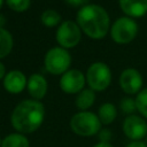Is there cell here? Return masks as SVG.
Instances as JSON below:
<instances>
[{
    "mask_svg": "<svg viewBox=\"0 0 147 147\" xmlns=\"http://www.w3.org/2000/svg\"><path fill=\"white\" fill-rule=\"evenodd\" d=\"M45 119L44 105L33 99H26L16 105L10 114V124L14 130L22 134L37 131Z\"/></svg>",
    "mask_w": 147,
    "mask_h": 147,
    "instance_id": "cell-1",
    "label": "cell"
},
{
    "mask_svg": "<svg viewBox=\"0 0 147 147\" xmlns=\"http://www.w3.org/2000/svg\"><path fill=\"white\" fill-rule=\"evenodd\" d=\"M80 30L91 39H102L110 29V17L107 10L95 3L82 7L76 15Z\"/></svg>",
    "mask_w": 147,
    "mask_h": 147,
    "instance_id": "cell-2",
    "label": "cell"
},
{
    "mask_svg": "<svg viewBox=\"0 0 147 147\" xmlns=\"http://www.w3.org/2000/svg\"><path fill=\"white\" fill-rule=\"evenodd\" d=\"M70 129L71 131L79 137H93L99 133L102 129V124L96 114L92 111H78L72 115L70 118Z\"/></svg>",
    "mask_w": 147,
    "mask_h": 147,
    "instance_id": "cell-3",
    "label": "cell"
},
{
    "mask_svg": "<svg viewBox=\"0 0 147 147\" xmlns=\"http://www.w3.org/2000/svg\"><path fill=\"white\" fill-rule=\"evenodd\" d=\"M45 68L52 75H63L69 70L71 64V55L68 49L63 47H53L47 51L45 55Z\"/></svg>",
    "mask_w": 147,
    "mask_h": 147,
    "instance_id": "cell-4",
    "label": "cell"
},
{
    "mask_svg": "<svg viewBox=\"0 0 147 147\" xmlns=\"http://www.w3.org/2000/svg\"><path fill=\"white\" fill-rule=\"evenodd\" d=\"M85 76L90 88L94 92L105 91L111 83V70L105 62L92 63Z\"/></svg>",
    "mask_w": 147,
    "mask_h": 147,
    "instance_id": "cell-5",
    "label": "cell"
},
{
    "mask_svg": "<svg viewBox=\"0 0 147 147\" xmlns=\"http://www.w3.org/2000/svg\"><path fill=\"white\" fill-rule=\"evenodd\" d=\"M138 33L137 22L127 16L118 17L110 26V37L117 44H129L131 42Z\"/></svg>",
    "mask_w": 147,
    "mask_h": 147,
    "instance_id": "cell-6",
    "label": "cell"
},
{
    "mask_svg": "<svg viewBox=\"0 0 147 147\" xmlns=\"http://www.w3.org/2000/svg\"><path fill=\"white\" fill-rule=\"evenodd\" d=\"M55 38L60 47L65 49L76 47L82 39V30L77 22L64 21L62 22L55 33Z\"/></svg>",
    "mask_w": 147,
    "mask_h": 147,
    "instance_id": "cell-7",
    "label": "cell"
},
{
    "mask_svg": "<svg viewBox=\"0 0 147 147\" xmlns=\"http://www.w3.org/2000/svg\"><path fill=\"white\" fill-rule=\"evenodd\" d=\"M122 130L130 140H142L147 136V122L140 115H129L122 123Z\"/></svg>",
    "mask_w": 147,
    "mask_h": 147,
    "instance_id": "cell-8",
    "label": "cell"
},
{
    "mask_svg": "<svg viewBox=\"0 0 147 147\" xmlns=\"http://www.w3.org/2000/svg\"><path fill=\"white\" fill-rule=\"evenodd\" d=\"M86 76L78 69H69L60 78V88L67 94H78L84 90Z\"/></svg>",
    "mask_w": 147,
    "mask_h": 147,
    "instance_id": "cell-9",
    "label": "cell"
},
{
    "mask_svg": "<svg viewBox=\"0 0 147 147\" xmlns=\"http://www.w3.org/2000/svg\"><path fill=\"white\" fill-rule=\"evenodd\" d=\"M118 82L122 91L129 95L138 94L142 90V76L134 68L124 69Z\"/></svg>",
    "mask_w": 147,
    "mask_h": 147,
    "instance_id": "cell-10",
    "label": "cell"
},
{
    "mask_svg": "<svg viewBox=\"0 0 147 147\" xmlns=\"http://www.w3.org/2000/svg\"><path fill=\"white\" fill-rule=\"evenodd\" d=\"M28 84V79L25 75L21 70H10L6 74L2 85L5 90L10 94H18L21 93Z\"/></svg>",
    "mask_w": 147,
    "mask_h": 147,
    "instance_id": "cell-11",
    "label": "cell"
},
{
    "mask_svg": "<svg viewBox=\"0 0 147 147\" xmlns=\"http://www.w3.org/2000/svg\"><path fill=\"white\" fill-rule=\"evenodd\" d=\"M28 92L30 96L33 100L40 101L47 93L48 90V84L46 78L40 75V74H32L28 78V84H26Z\"/></svg>",
    "mask_w": 147,
    "mask_h": 147,
    "instance_id": "cell-12",
    "label": "cell"
},
{
    "mask_svg": "<svg viewBox=\"0 0 147 147\" xmlns=\"http://www.w3.org/2000/svg\"><path fill=\"white\" fill-rule=\"evenodd\" d=\"M121 10L131 18L147 14V0H118Z\"/></svg>",
    "mask_w": 147,
    "mask_h": 147,
    "instance_id": "cell-13",
    "label": "cell"
},
{
    "mask_svg": "<svg viewBox=\"0 0 147 147\" xmlns=\"http://www.w3.org/2000/svg\"><path fill=\"white\" fill-rule=\"evenodd\" d=\"M94 101H95V92L91 88H84L77 94L75 103L80 111H86L94 105Z\"/></svg>",
    "mask_w": 147,
    "mask_h": 147,
    "instance_id": "cell-14",
    "label": "cell"
},
{
    "mask_svg": "<svg viewBox=\"0 0 147 147\" xmlns=\"http://www.w3.org/2000/svg\"><path fill=\"white\" fill-rule=\"evenodd\" d=\"M116 116H117V109L115 105L111 102H105L98 109V117L101 124H105V125L111 124L115 121Z\"/></svg>",
    "mask_w": 147,
    "mask_h": 147,
    "instance_id": "cell-15",
    "label": "cell"
},
{
    "mask_svg": "<svg viewBox=\"0 0 147 147\" xmlns=\"http://www.w3.org/2000/svg\"><path fill=\"white\" fill-rule=\"evenodd\" d=\"M0 147H30V141L25 134L13 132L2 139Z\"/></svg>",
    "mask_w": 147,
    "mask_h": 147,
    "instance_id": "cell-16",
    "label": "cell"
},
{
    "mask_svg": "<svg viewBox=\"0 0 147 147\" xmlns=\"http://www.w3.org/2000/svg\"><path fill=\"white\" fill-rule=\"evenodd\" d=\"M14 46V39L11 33L5 29L1 28L0 29V59L6 57L13 49Z\"/></svg>",
    "mask_w": 147,
    "mask_h": 147,
    "instance_id": "cell-17",
    "label": "cell"
},
{
    "mask_svg": "<svg viewBox=\"0 0 147 147\" xmlns=\"http://www.w3.org/2000/svg\"><path fill=\"white\" fill-rule=\"evenodd\" d=\"M62 17L60 15L59 11H56L55 9H45L41 15H40V21L41 23L47 26V28H54L57 26L61 22Z\"/></svg>",
    "mask_w": 147,
    "mask_h": 147,
    "instance_id": "cell-18",
    "label": "cell"
},
{
    "mask_svg": "<svg viewBox=\"0 0 147 147\" xmlns=\"http://www.w3.org/2000/svg\"><path fill=\"white\" fill-rule=\"evenodd\" d=\"M136 106H137V111L145 118L147 119V87L142 88L136 96Z\"/></svg>",
    "mask_w": 147,
    "mask_h": 147,
    "instance_id": "cell-19",
    "label": "cell"
},
{
    "mask_svg": "<svg viewBox=\"0 0 147 147\" xmlns=\"http://www.w3.org/2000/svg\"><path fill=\"white\" fill-rule=\"evenodd\" d=\"M6 3L11 10L16 13H23L30 8L31 0H6Z\"/></svg>",
    "mask_w": 147,
    "mask_h": 147,
    "instance_id": "cell-20",
    "label": "cell"
},
{
    "mask_svg": "<svg viewBox=\"0 0 147 147\" xmlns=\"http://www.w3.org/2000/svg\"><path fill=\"white\" fill-rule=\"evenodd\" d=\"M119 109L123 114H125L126 116L129 115H133L134 111L137 110V106H136V100L132 98H123L119 101Z\"/></svg>",
    "mask_w": 147,
    "mask_h": 147,
    "instance_id": "cell-21",
    "label": "cell"
},
{
    "mask_svg": "<svg viewBox=\"0 0 147 147\" xmlns=\"http://www.w3.org/2000/svg\"><path fill=\"white\" fill-rule=\"evenodd\" d=\"M98 138H99V141L100 142H110L111 139H113V133L109 129L105 127V129H101L98 133Z\"/></svg>",
    "mask_w": 147,
    "mask_h": 147,
    "instance_id": "cell-22",
    "label": "cell"
},
{
    "mask_svg": "<svg viewBox=\"0 0 147 147\" xmlns=\"http://www.w3.org/2000/svg\"><path fill=\"white\" fill-rule=\"evenodd\" d=\"M90 0H64V2L67 5H70L72 7H84L86 5H88Z\"/></svg>",
    "mask_w": 147,
    "mask_h": 147,
    "instance_id": "cell-23",
    "label": "cell"
},
{
    "mask_svg": "<svg viewBox=\"0 0 147 147\" xmlns=\"http://www.w3.org/2000/svg\"><path fill=\"white\" fill-rule=\"evenodd\" d=\"M126 147H147V142L144 140H131Z\"/></svg>",
    "mask_w": 147,
    "mask_h": 147,
    "instance_id": "cell-24",
    "label": "cell"
},
{
    "mask_svg": "<svg viewBox=\"0 0 147 147\" xmlns=\"http://www.w3.org/2000/svg\"><path fill=\"white\" fill-rule=\"evenodd\" d=\"M6 68H5V64L2 62H0V79H3L5 76H6Z\"/></svg>",
    "mask_w": 147,
    "mask_h": 147,
    "instance_id": "cell-25",
    "label": "cell"
},
{
    "mask_svg": "<svg viewBox=\"0 0 147 147\" xmlns=\"http://www.w3.org/2000/svg\"><path fill=\"white\" fill-rule=\"evenodd\" d=\"M93 147H114L110 142H98V144H95Z\"/></svg>",
    "mask_w": 147,
    "mask_h": 147,
    "instance_id": "cell-26",
    "label": "cell"
},
{
    "mask_svg": "<svg viewBox=\"0 0 147 147\" xmlns=\"http://www.w3.org/2000/svg\"><path fill=\"white\" fill-rule=\"evenodd\" d=\"M5 24H6V17H5V15L0 14V29L3 28Z\"/></svg>",
    "mask_w": 147,
    "mask_h": 147,
    "instance_id": "cell-27",
    "label": "cell"
},
{
    "mask_svg": "<svg viewBox=\"0 0 147 147\" xmlns=\"http://www.w3.org/2000/svg\"><path fill=\"white\" fill-rule=\"evenodd\" d=\"M6 0H0V8L2 7V5H3V2H5Z\"/></svg>",
    "mask_w": 147,
    "mask_h": 147,
    "instance_id": "cell-28",
    "label": "cell"
},
{
    "mask_svg": "<svg viewBox=\"0 0 147 147\" xmlns=\"http://www.w3.org/2000/svg\"><path fill=\"white\" fill-rule=\"evenodd\" d=\"M1 142H2V139H1V137H0V146H1Z\"/></svg>",
    "mask_w": 147,
    "mask_h": 147,
    "instance_id": "cell-29",
    "label": "cell"
},
{
    "mask_svg": "<svg viewBox=\"0 0 147 147\" xmlns=\"http://www.w3.org/2000/svg\"><path fill=\"white\" fill-rule=\"evenodd\" d=\"M146 142H147V136H146Z\"/></svg>",
    "mask_w": 147,
    "mask_h": 147,
    "instance_id": "cell-30",
    "label": "cell"
}]
</instances>
